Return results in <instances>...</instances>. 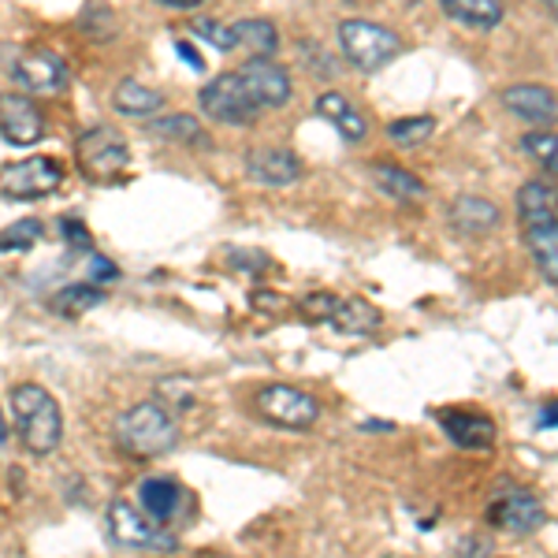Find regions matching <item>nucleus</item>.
<instances>
[{"label":"nucleus","instance_id":"15","mask_svg":"<svg viewBox=\"0 0 558 558\" xmlns=\"http://www.w3.org/2000/svg\"><path fill=\"white\" fill-rule=\"evenodd\" d=\"M246 175L265 186H291L294 179H302V160L291 149L265 146L246 157Z\"/></svg>","mask_w":558,"mask_h":558},{"label":"nucleus","instance_id":"36","mask_svg":"<svg viewBox=\"0 0 558 558\" xmlns=\"http://www.w3.org/2000/svg\"><path fill=\"white\" fill-rule=\"evenodd\" d=\"M539 428H558V399H551L539 410Z\"/></svg>","mask_w":558,"mask_h":558},{"label":"nucleus","instance_id":"29","mask_svg":"<svg viewBox=\"0 0 558 558\" xmlns=\"http://www.w3.org/2000/svg\"><path fill=\"white\" fill-rule=\"evenodd\" d=\"M521 146H525L529 157L539 160L547 172L558 175V131H529Z\"/></svg>","mask_w":558,"mask_h":558},{"label":"nucleus","instance_id":"12","mask_svg":"<svg viewBox=\"0 0 558 558\" xmlns=\"http://www.w3.org/2000/svg\"><path fill=\"white\" fill-rule=\"evenodd\" d=\"M0 138L8 146H34V142L45 138V120L31 97L23 94L0 97Z\"/></svg>","mask_w":558,"mask_h":558},{"label":"nucleus","instance_id":"40","mask_svg":"<svg viewBox=\"0 0 558 558\" xmlns=\"http://www.w3.org/2000/svg\"><path fill=\"white\" fill-rule=\"evenodd\" d=\"M544 4H547V12L558 15V0H544Z\"/></svg>","mask_w":558,"mask_h":558},{"label":"nucleus","instance_id":"23","mask_svg":"<svg viewBox=\"0 0 558 558\" xmlns=\"http://www.w3.org/2000/svg\"><path fill=\"white\" fill-rule=\"evenodd\" d=\"M373 179L380 183V191L395 202H425L428 197V186L421 183L417 175H410L407 168H395V165H380L373 168Z\"/></svg>","mask_w":558,"mask_h":558},{"label":"nucleus","instance_id":"38","mask_svg":"<svg viewBox=\"0 0 558 558\" xmlns=\"http://www.w3.org/2000/svg\"><path fill=\"white\" fill-rule=\"evenodd\" d=\"M160 4H165V8H183V12H186V8H202L205 0H160Z\"/></svg>","mask_w":558,"mask_h":558},{"label":"nucleus","instance_id":"4","mask_svg":"<svg viewBox=\"0 0 558 558\" xmlns=\"http://www.w3.org/2000/svg\"><path fill=\"white\" fill-rule=\"evenodd\" d=\"M105 525H108V536H112V544L120 547H131V551H175V536L165 533V529L153 521L146 510L131 507L128 499H116L112 507H108L105 514Z\"/></svg>","mask_w":558,"mask_h":558},{"label":"nucleus","instance_id":"32","mask_svg":"<svg viewBox=\"0 0 558 558\" xmlns=\"http://www.w3.org/2000/svg\"><path fill=\"white\" fill-rule=\"evenodd\" d=\"M339 310V299L336 294H310V299L302 302V317L305 320H324L331 324V317H336Z\"/></svg>","mask_w":558,"mask_h":558},{"label":"nucleus","instance_id":"22","mask_svg":"<svg viewBox=\"0 0 558 558\" xmlns=\"http://www.w3.org/2000/svg\"><path fill=\"white\" fill-rule=\"evenodd\" d=\"M339 331H347V336H368V331H376L384 324L380 310L376 305H368L365 299H339V310L336 317H331Z\"/></svg>","mask_w":558,"mask_h":558},{"label":"nucleus","instance_id":"6","mask_svg":"<svg viewBox=\"0 0 558 558\" xmlns=\"http://www.w3.org/2000/svg\"><path fill=\"white\" fill-rule=\"evenodd\" d=\"M64 183V168L52 157H26L12 160L0 168V194L8 202H34V197H49Z\"/></svg>","mask_w":558,"mask_h":558},{"label":"nucleus","instance_id":"19","mask_svg":"<svg viewBox=\"0 0 558 558\" xmlns=\"http://www.w3.org/2000/svg\"><path fill=\"white\" fill-rule=\"evenodd\" d=\"M138 499H142V510H146L157 525H165L168 518H175L183 492H179V484L172 476H149V481L138 484Z\"/></svg>","mask_w":558,"mask_h":558},{"label":"nucleus","instance_id":"17","mask_svg":"<svg viewBox=\"0 0 558 558\" xmlns=\"http://www.w3.org/2000/svg\"><path fill=\"white\" fill-rule=\"evenodd\" d=\"M518 216L525 220V228H544L558 216V186L547 179H529L518 191Z\"/></svg>","mask_w":558,"mask_h":558},{"label":"nucleus","instance_id":"20","mask_svg":"<svg viewBox=\"0 0 558 558\" xmlns=\"http://www.w3.org/2000/svg\"><path fill=\"white\" fill-rule=\"evenodd\" d=\"M160 105H165V97H160L157 89L142 86L138 78H123L112 94V108L131 116V120H149L153 112H160Z\"/></svg>","mask_w":558,"mask_h":558},{"label":"nucleus","instance_id":"33","mask_svg":"<svg viewBox=\"0 0 558 558\" xmlns=\"http://www.w3.org/2000/svg\"><path fill=\"white\" fill-rule=\"evenodd\" d=\"M120 276V268L112 265L108 257L101 254H89V268H86V283H94V287H101V283H112V279Z\"/></svg>","mask_w":558,"mask_h":558},{"label":"nucleus","instance_id":"14","mask_svg":"<svg viewBox=\"0 0 558 558\" xmlns=\"http://www.w3.org/2000/svg\"><path fill=\"white\" fill-rule=\"evenodd\" d=\"M439 425L451 436V444H458L462 451H488L495 447V421L473 410H444L439 413Z\"/></svg>","mask_w":558,"mask_h":558},{"label":"nucleus","instance_id":"35","mask_svg":"<svg viewBox=\"0 0 558 558\" xmlns=\"http://www.w3.org/2000/svg\"><path fill=\"white\" fill-rule=\"evenodd\" d=\"M492 555V544L484 536H470L458 544V558H488Z\"/></svg>","mask_w":558,"mask_h":558},{"label":"nucleus","instance_id":"30","mask_svg":"<svg viewBox=\"0 0 558 558\" xmlns=\"http://www.w3.org/2000/svg\"><path fill=\"white\" fill-rule=\"evenodd\" d=\"M41 239V223L38 220H15L0 231V254H15V250H31Z\"/></svg>","mask_w":558,"mask_h":558},{"label":"nucleus","instance_id":"39","mask_svg":"<svg viewBox=\"0 0 558 558\" xmlns=\"http://www.w3.org/2000/svg\"><path fill=\"white\" fill-rule=\"evenodd\" d=\"M8 439V425H4V410H0V444Z\"/></svg>","mask_w":558,"mask_h":558},{"label":"nucleus","instance_id":"8","mask_svg":"<svg viewBox=\"0 0 558 558\" xmlns=\"http://www.w3.org/2000/svg\"><path fill=\"white\" fill-rule=\"evenodd\" d=\"M12 78L15 86H23L26 94H38V97H52V94H64L71 71L68 60L52 49H26L15 57L12 64Z\"/></svg>","mask_w":558,"mask_h":558},{"label":"nucleus","instance_id":"34","mask_svg":"<svg viewBox=\"0 0 558 558\" xmlns=\"http://www.w3.org/2000/svg\"><path fill=\"white\" fill-rule=\"evenodd\" d=\"M60 235H64L75 250H89V231L78 220H71V216L68 220H60Z\"/></svg>","mask_w":558,"mask_h":558},{"label":"nucleus","instance_id":"31","mask_svg":"<svg viewBox=\"0 0 558 558\" xmlns=\"http://www.w3.org/2000/svg\"><path fill=\"white\" fill-rule=\"evenodd\" d=\"M191 31L197 34L202 41H209L213 49L228 52V49H239V34H235V23H216V20H194Z\"/></svg>","mask_w":558,"mask_h":558},{"label":"nucleus","instance_id":"37","mask_svg":"<svg viewBox=\"0 0 558 558\" xmlns=\"http://www.w3.org/2000/svg\"><path fill=\"white\" fill-rule=\"evenodd\" d=\"M175 52H179V57H183V60H186V64H191V68L205 71V60L197 57V52H194V49H191V45H186V41H175Z\"/></svg>","mask_w":558,"mask_h":558},{"label":"nucleus","instance_id":"5","mask_svg":"<svg viewBox=\"0 0 558 558\" xmlns=\"http://www.w3.org/2000/svg\"><path fill=\"white\" fill-rule=\"evenodd\" d=\"M254 407L260 413V421H268V425H276V428H287V432H310L320 417V402L313 399L310 391L291 387V384L260 387Z\"/></svg>","mask_w":558,"mask_h":558},{"label":"nucleus","instance_id":"1","mask_svg":"<svg viewBox=\"0 0 558 558\" xmlns=\"http://www.w3.org/2000/svg\"><path fill=\"white\" fill-rule=\"evenodd\" d=\"M12 417L23 447L34 458H45L64 439V410L41 384H20L12 391Z\"/></svg>","mask_w":558,"mask_h":558},{"label":"nucleus","instance_id":"10","mask_svg":"<svg viewBox=\"0 0 558 558\" xmlns=\"http://www.w3.org/2000/svg\"><path fill=\"white\" fill-rule=\"evenodd\" d=\"M488 521L495 529H502V533H510V536H529L547 521V510H544V502H539L536 495L510 488V492H502L499 499L492 502Z\"/></svg>","mask_w":558,"mask_h":558},{"label":"nucleus","instance_id":"2","mask_svg":"<svg viewBox=\"0 0 558 558\" xmlns=\"http://www.w3.org/2000/svg\"><path fill=\"white\" fill-rule=\"evenodd\" d=\"M175 417L160 402H138L116 421V444L131 458H160L175 447Z\"/></svg>","mask_w":558,"mask_h":558},{"label":"nucleus","instance_id":"27","mask_svg":"<svg viewBox=\"0 0 558 558\" xmlns=\"http://www.w3.org/2000/svg\"><path fill=\"white\" fill-rule=\"evenodd\" d=\"M101 302H105V291H101V287H94V283H71L60 294H52V310L68 313V317H71V313L97 310Z\"/></svg>","mask_w":558,"mask_h":558},{"label":"nucleus","instance_id":"24","mask_svg":"<svg viewBox=\"0 0 558 558\" xmlns=\"http://www.w3.org/2000/svg\"><path fill=\"white\" fill-rule=\"evenodd\" d=\"M529 250H533L539 272L558 283V220L544 223V228H529Z\"/></svg>","mask_w":558,"mask_h":558},{"label":"nucleus","instance_id":"7","mask_svg":"<svg viewBox=\"0 0 558 558\" xmlns=\"http://www.w3.org/2000/svg\"><path fill=\"white\" fill-rule=\"evenodd\" d=\"M75 157H78V172L86 179L105 183V179L120 175L123 168H128L131 153H128V142H123L112 128H94L78 138Z\"/></svg>","mask_w":558,"mask_h":558},{"label":"nucleus","instance_id":"25","mask_svg":"<svg viewBox=\"0 0 558 558\" xmlns=\"http://www.w3.org/2000/svg\"><path fill=\"white\" fill-rule=\"evenodd\" d=\"M149 134L160 142H183V146H209V138L202 134V123L194 116H165V120L149 123Z\"/></svg>","mask_w":558,"mask_h":558},{"label":"nucleus","instance_id":"16","mask_svg":"<svg viewBox=\"0 0 558 558\" xmlns=\"http://www.w3.org/2000/svg\"><path fill=\"white\" fill-rule=\"evenodd\" d=\"M447 220H451V228L458 231V235L481 239V235H488V231H495V223H499V209H495L488 197L462 194V197H454Z\"/></svg>","mask_w":558,"mask_h":558},{"label":"nucleus","instance_id":"21","mask_svg":"<svg viewBox=\"0 0 558 558\" xmlns=\"http://www.w3.org/2000/svg\"><path fill=\"white\" fill-rule=\"evenodd\" d=\"M439 4H444V12L451 15V20L476 26V31H492V26H499L502 15H507L502 0H439Z\"/></svg>","mask_w":558,"mask_h":558},{"label":"nucleus","instance_id":"26","mask_svg":"<svg viewBox=\"0 0 558 558\" xmlns=\"http://www.w3.org/2000/svg\"><path fill=\"white\" fill-rule=\"evenodd\" d=\"M235 34H239V45H246L260 60H268L279 49V31L268 20H242L235 23Z\"/></svg>","mask_w":558,"mask_h":558},{"label":"nucleus","instance_id":"3","mask_svg":"<svg viewBox=\"0 0 558 558\" xmlns=\"http://www.w3.org/2000/svg\"><path fill=\"white\" fill-rule=\"evenodd\" d=\"M339 45H343V57L357 71H380L402 52L399 34L387 31V26L365 23V20L339 23Z\"/></svg>","mask_w":558,"mask_h":558},{"label":"nucleus","instance_id":"28","mask_svg":"<svg viewBox=\"0 0 558 558\" xmlns=\"http://www.w3.org/2000/svg\"><path fill=\"white\" fill-rule=\"evenodd\" d=\"M432 131H436V120L432 116H410V120H395L391 128H387V138L395 142V146H421V142L432 138Z\"/></svg>","mask_w":558,"mask_h":558},{"label":"nucleus","instance_id":"13","mask_svg":"<svg viewBox=\"0 0 558 558\" xmlns=\"http://www.w3.org/2000/svg\"><path fill=\"white\" fill-rule=\"evenodd\" d=\"M502 108L525 123H551L558 120V94L536 83H518L502 89Z\"/></svg>","mask_w":558,"mask_h":558},{"label":"nucleus","instance_id":"18","mask_svg":"<svg viewBox=\"0 0 558 558\" xmlns=\"http://www.w3.org/2000/svg\"><path fill=\"white\" fill-rule=\"evenodd\" d=\"M317 116H320V120H328L347 142H365L368 123H365V116L357 112L354 105H350V97H343V94H320L317 97Z\"/></svg>","mask_w":558,"mask_h":558},{"label":"nucleus","instance_id":"9","mask_svg":"<svg viewBox=\"0 0 558 558\" xmlns=\"http://www.w3.org/2000/svg\"><path fill=\"white\" fill-rule=\"evenodd\" d=\"M202 112L213 116L216 123H250L260 116V108L250 101L246 86L239 83V71L235 75H216L209 86L202 89Z\"/></svg>","mask_w":558,"mask_h":558},{"label":"nucleus","instance_id":"11","mask_svg":"<svg viewBox=\"0 0 558 558\" xmlns=\"http://www.w3.org/2000/svg\"><path fill=\"white\" fill-rule=\"evenodd\" d=\"M239 83L246 86L250 101L257 108H283L291 101V75H287L283 68L272 64V60H246V64L239 68Z\"/></svg>","mask_w":558,"mask_h":558}]
</instances>
